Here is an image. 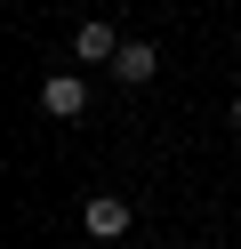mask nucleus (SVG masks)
I'll list each match as a JSON object with an SVG mask.
<instances>
[{"label":"nucleus","mask_w":241,"mask_h":249,"mask_svg":"<svg viewBox=\"0 0 241 249\" xmlns=\"http://www.w3.org/2000/svg\"><path fill=\"white\" fill-rule=\"evenodd\" d=\"M40 113L48 121H80L89 113V81H80V72H48L40 81Z\"/></svg>","instance_id":"obj_1"},{"label":"nucleus","mask_w":241,"mask_h":249,"mask_svg":"<svg viewBox=\"0 0 241 249\" xmlns=\"http://www.w3.org/2000/svg\"><path fill=\"white\" fill-rule=\"evenodd\" d=\"M80 225H89V241H121V233H129V201L121 193H89Z\"/></svg>","instance_id":"obj_2"},{"label":"nucleus","mask_w":241,"mask_h":249,"mask_svg":"<svg viewBox=\"0 0 241 249\" xmlns=\"http://www.w3.org/2000/svg\"><path fill=\"white\" fill-rule=\"evenodd\" d=\"M153 72H161V49H153V40H121V56H112V81H121V89H145Z\"/></svg>","instance_id":"obj_3"},{"label":"nucleus","mask_w":241,"mask_h":249,"mask_svg":"<svg viewBox=\"0 0 241 249\" xmlns=\"http://www.w3.org/2000/svg\"><path fill=\"white\" fill-rule=\"evenodd\" d=\"M73 56H80V65H112V56H121V40H112V24H105V17H89V24L73 33Z\"/></svg>","instance_id":"obj_4"},{"label":"nucleus","mask_w":241,"mask_h":249,"mask_svg":"<svg viewBox=\"0 0 241 249\" xmlns=\"http://www.w3.org/2000/svg\"><path fill=\"white\" fill-rule=\"evenodd\" d=\"M233 129H241V97H233Z\"/></svg>","instance_id":"obj_5"}]
</instances>
